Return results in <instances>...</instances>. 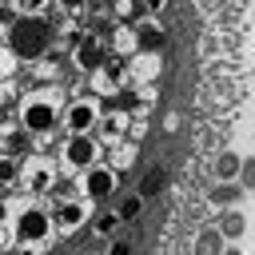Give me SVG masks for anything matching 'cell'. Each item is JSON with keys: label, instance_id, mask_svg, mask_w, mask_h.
Returning a JSON list of instances; mask_svg holds the SVG:
<instances>
[{"label": "cell", "instance_id": "17", "mask_svg": "<svg viewBox=\"0 0 255 255\" xmlns=\"http://www.w3.org/2000/svg\"><path fill=\"white\" fill-rule=\"evenodd\" d=\"M28 135H32L28 128H12V131L4 135V155H12V159H16V151H24V147H28Z\"/></svg>", "mask_w": 255, "mask_h": 255}, {"label": "cell", "instance_id": "5", "mask_svg": "<svg viewBox=\"0 0 255 255\" xmlns=\"http://www.w3.org/2000/svg\"><path fill=\"white\" fill-rule=\"evenodd\" d=\"M84 191H88V199H108V195L116 191V171L104 167V163L88 167V171H84Z\"/></svg>", "mask_w": 255, "mask_h": 255}, {"label": "cell", "instance_id": "25", "mask_svg": "<svg viewBox=\"0 0 255 255\" xmlns=\"http://www.w3.org/2000/svg\"><path fill=\"white\" fill-rule=\"evenodd\" d=\"M143 4H147V8H163V0H143Z\"/></svg>", "mask_w": 255, "mask_h": 255}, {"label": "cell", "instance_id": "21", "mask_svg": "<svg viewBox=\"0 0 255 255\" xmlns=\"http://www.w3.org/2000/svg\"><path fill=\"white\" fill-rule=\"evenodd\" d=\"M108 255H131V243H128V239H112Z\"/></svg>", "mask_w": 255, "mask_h": 255}, {"label": "cell", "instance_id": "12", "mask_svg": "<svg viewBox=\"0 0 255 255\" xmlns=\"http://www.w3.org/2000/svg\"><path fill=\"white\" fill-rule=\"evenodd\" d=\"M163 187H167V171H163V167H147V171L139 175V183H135V191H139L143 199H155Z\"/></svg>", "mask_w": 255, "mask_h": 255}, {"label": "cell", "instance_id": "18", "mask_svg": "<svg viewBox=\"0 0 255 255\" xmlns=\"http://www.w3.org/2000/svg\"><path fill=\"white\" fill-rule=\"evenodd\" d=\"M120 223H124V219H120V215H116V207H112V211L96 215V223H92V227H96L100 235H116V227H120Z\"/></svg>", "mask_w": 255, "mask_h": 255}, {"label": "cell", "instance_id": "11", "mask_svg": "<svg viewBox=\"0 0 255 255\" xmlns=\"http://www.w3.org/2000/svg\"><path fill=\"white\" fill-rule=\"evenodd\" d=\"M239 199H243V183H215V187L207 191V203L219 207V211H231Z\"/></svg>", "mask_w": 255, "mask_h": 255}, {"label": "cell", "instance_id": "13", "mask_svg": "<svg viewBox=\"0 0 255 255\" xmlns=\"http://www.w3.org/2000/svg\"><path fill=\"white\" fill-rule=\"evenodd\" d=\"M143 203H147V199H143L139 191H124V195L116 199V215H120L124 223H135L139 211H143Z\"/></svg>", "mask_w": 255, "mask_h": 255}, {"label": "cell", "instance_id": "3", "mask_svg": "<svg viewBox=\"0 0 255 255\" xmlns=\"http://www.w3.org/2000/svg\"><path fill=\"white\" fill-rule=\"evenodd\" d=\"M56 120H60V108H56L52 100H44V96H28V100L20 104V128H28L32 135L52 131Z\"/></svg>", "mask_w": 255, "mask_h": 255}, {"label": "cell", "instance_id": "20", "mask_svg": "<svg viewBox=\"0 0 255 255\" xmlns=\"http://www.w3.org/2000/svg\"><path fill=\"white\" fill-rule=\"evenodd\" d=\"M12 175H16V167H12V155H4V159H0V179H4V187L12 183Z\"/></svg>", "mask_w": 255, "mask_h": 255}, {"label": "cell", "instance_id": "14", "mask_svg": "<svg viewBox=\"0 0 255 255\" xmlns=\"http://www.w3.org/2000/svg\"><path fill=\"white\" fill-rule=\"evenodd\" d=\"M223 251H227V239H223L219 227L199 231V239H195V255H223Z\"/></svg>", "mask_w": 255, "mask_h": 255}, {"label": "cell", "instance_id": "10", "mask_svg": "<svg viewBox=\"0 0 255 255\" xmlns=\"http://www.w3.org/2000/svg\"><path fill=\"white\" fill-rule=\"evenodd\" d=\"M239 171H243V155L239 151H219L215 155V179L219 183H239Z\"/></svg>", "mask_w": 255, "mask_h": 255}, {"label": "cell", "instance_id": "6", "mask_svg": "<svg viewBox=\"0 0 255 255\" xmlns=\"http://www.w3.org/2000/svg\"><path fill=\"white\" fill-rule=\"evenodd\" d=\"M52 219H56L60 231H76V227L88 219V203H80V199H60L56 211H52Z\"/></svg>", "mask_w": 255, "mask_h": 255}, {"label": "cell", "instance_id": "9", "mask_svg": "<svg viewBox=\"0 0 255 255\" xmlns=\"http://www.w3.org/2000/svg\"><path fill=\"white\" fill-rule=\"evenodd\" d=\"M163 44H167V36H163V28H159L155 20L135 24V48H139V52H159Z\"/></svg>", "mask_w": 255, "mask_h": 255}, {"label": "cell", "instance_id": "8", "mask_svg": "<svg viewBox=\"0 0 255 255\" xmlns=\"http://www.w3.org/2000/svg\"><path fill=\"white\" fill-rule=\"evenodd\" d=\"M76 68H84V72H100L104 68V44L96 36H84L76 44Z\"/></svg>", "mask_w": 255, "mask_h": 255}, {"label": "cell", "instance_id": "23", "mask_svg": "<svg viewBox=\"0 0 255 255\" xmlns=\"http://www.w3.org/2000/svg\"><path fill=\"white\" fill-rule=\"evenodd\" d=\"M120 108H135V96L131 92H120Z\"/></svg>", "mask_w": 255, "mask_h": 255}, {"label": "cell", "instance_id": "26", "mask_svg": "<svg viewBox=\"0 0 255 255\" xmlns=\"http://www.w3.org/2000/svg\"><path fill=\"white\" fill-rule=\"evenodd\" d=\"M223 255H243V251H239V247H227V251H223Z\"/></svg>", "mask_w": 255, "mask_h": 255}, {"label": "cell", "instance_id": "24", "mask_svg": "<svg viewBox=\"0 0 255 255\" xmlns=\"http://www.w3.org/2000/svg\"><path fill=\"white\" fill-rule=\"evenodd\" d=\"M60 4H64V8H80L84 0H60Z\"/></svg>", "mask_w": 255, "mask_h": 255}, {"label": "cell", "instance_id": "22", "mask_svg": "<svg viewBox=\"0 0 255 255\" xmlns=\"http://www.w3.org/2000/svg\"><path fill=\"white\" fill-rule=\"evenodd\" d=\"M16 4H20V8H24V12H36V8H44V4H48V0H16Z\"/></svg>", "mask_w": 255, "mask_h": 255}, {"label": "cell", "instance_id": "16", "mask_svg": "<svg viewBox=\"0 0 255 255\" xmlns=\"http://www.w3.org/2000/svg\"><path fill=\"white\" fill-rule=\"evenodd\" d=\"M24 179H28L32 191H48V187H52V167H48V163H32V167L24 171Z\"/></svg>", "mask_w": 255, "mask_h": 255}, {"label": "cell", "instance_id": "15", "mask_svg": "<svg viewBox=\"0 0 255 255\" xmlns=\"http://www.w3.org/2000/svg\"><path fill=\"white\" fill-rule=\"evenodd\" d=\"M215 227L223 231V239H243V235H247V219H243V215H239L235 207H231V211H223Z\"/></svg>", "mask_w": 255, "mask_h": 255}, {"label": "cell", "instance_id": "2", "mask_svg": "<svg viewBox=\"0 0 255 255\" xmlns=\"http://www.w3.org/2000/svg\"><path fill=\"white\" fill-rule=\"evenodd\" d=\"M52 227H56V219L48 211H40V207H24L16 215V239L24 247H44L52 239Z\"/></svg>", "mask_w": 255, "mask_h": 255}, {"label": "cell", "instance_id": "1", "mask_svg": "<svg viewBox=\"0 0 255 255\" xmlns=\"http://www.w3.org/2000/svg\"><path fill=\"white\" fill-rule=\"evenodd\" d=\"M8 48H12V56H20V60L48 56V48H52V24L40 20L36 12H24L20 20L8 24Z\"/></svg>", "mask_w": 255, "mask_h": 255}, {"label": "cell", "instance_id": "19", "mask_svg": "<svg viewBox=\"0 0 255 255\" xmlns=\"http://www.w3.org/2000/svg\"><path fill=\"white\" fill-rule=\"evenodd\" d=\"M239 183H243L247 191H255V155H251V159H243V171H239Z\"/></svg>", "mask_w": 255, "mask_h": 255}, {"label": "cell", "instance_id": "4", "mask_svg": "<svg viewBox=\"0 0 255 255\" xmlns=\"http://www.w3.org/2000/svg\"><path fill=\"white\" fill-rule=\"evenodd\" d=\"M64 159H68V167H76V171L96 167V163H100V143H96V135H92V131H72L68 143H64Z\"/></svg>", "mask_w": 255, "mask_h": 255}, {"label": "cell", "instance_id": "7", "mask_svg": "<svg viewBox=\"0 0 255 255\" xmlns=\"http://www.w3.org/2000/svg\"><path fill=\"white\" fill-rule=\"evenodd\" d=\"M96 120H100V112H96V104H92V100H76V104L64 112V124H68L72 131H92V128H96Z\"/></svg>", "mask_w": 255, "mask_h": 255}]
</instances>
